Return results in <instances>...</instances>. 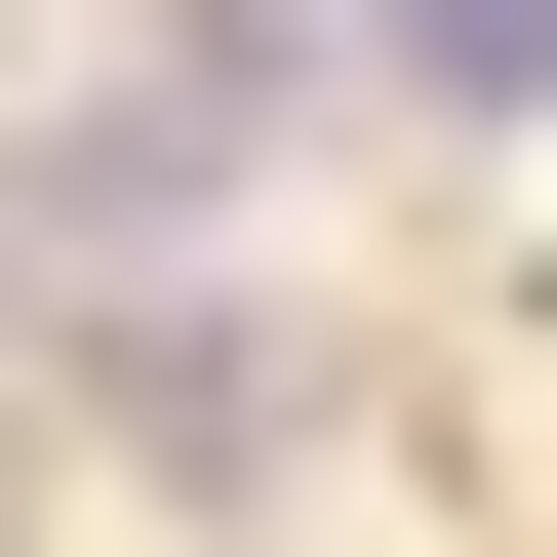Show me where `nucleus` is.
<instances>
[{
  "label": "nucleus",
  "mask_w": 557,
  "mask_h": 557,
  "mask_svg": "<svg viewBox=\"0 0 557 557\" xmlns=\"http://www.w3.org/2000/svg\"><path fill=\"white\" fill-rule=\"evenodd\" d=\"M319 40H359V120H438V160L557 120V0H319Z\"/></svg>",
  "instance_id": "1"
}]
</instances>
